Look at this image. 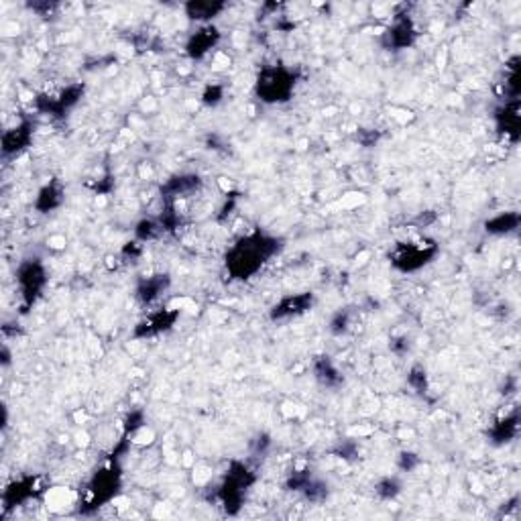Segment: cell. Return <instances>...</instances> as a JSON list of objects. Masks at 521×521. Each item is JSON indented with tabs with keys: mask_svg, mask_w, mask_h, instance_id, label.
Instances as JSON below:
<instances>
[{
	"mask_svg": "<svg viewBox=\"0 0 521 521\" xmlns=\"http://www.w3.org/2000/svg\"><path fill=\"white\" fill-rule=\"evenodd\" d=\"M64 192H62V188L59 185H55V183H51V185H45L39 195H37V202H35V206L39 208L41 212H49L53 210V208H57L59 204H62V197Z\"/></svg>",
	"mask_w": 521,
	"mask_h": 521,
	"instance_id": "12",
	"label": "cell"
},
{
	"mask_svg": "<svg viewBox=\"0 0 521 521\" xmlns=\"http://www.w3.org/2000/svg\"><path fill=\"white\" fill-rule=\"evenodd\" d=\"M197 185H200V178H195V176H181V178L171 179L165 190L169 192L167 197H183L185 194L197 190Z\"/></svg>",
	"mask_w": 521,
	"mask_h": 521,
	"instance_id": "13",
	"label": "cell"
},
{
	"mask_svg": "<svg viewBox=\"0 0 521 521\" xmlns=\"http://www.w3.org/2000/svg\"><path fill=\"white\" fill-rule=\"evenodd\" d=\"M167 285H169V277L167 275L149 277L145 281H141V285H139V290H137V295H139V299H141L143 304H151V302H155V299L165 292Z\"/></svg>",
	"mask_w": 521,
	"mask_h": 521,
	"instance_id": "10",
	"label": "cell"
},
{
	"mask_svg": "<svg viewBox=\"0 0 521 521\" xmlns=\"http://www.w3.org/2000/svg\"><path fill=\"white\" fill-rule=\"evenodd\" d=\"M218 41V31L214 27H204L190 37L188 41V53L192 57H204Z\"/></svg>",
	"mask_w": 521,
	"mask_h": 521,
	"instance_id": "8",
	"label": "cell"
},
{
	"mask_svg": "<svg viewBox=\"0 0 521 521\" xmlns=\"http://www.w3.org/2000/svg\"><path fill=\"white\" fill-rule=\"evenodd\" d=\"M334 374H338L334 371V367H332L328 360H322L320 367H318V379H320L322 383H326V385H332V377H334Z\"/></svg>",
	"mask_w": 521,
	"mask_h": 521,
	"instance_id": "16",
	"label": "cell"
},
{
	"mask_svg": "<svg viewBox=\"0 0 521 521\" xmlns=\"http://www.w3.org/2000/svg\"><path fill=\"white\" fill-rule=\"evenodd\" d=\"M311 306V293H302V295H293V297H285L281 304H277L271 318L273 320H285L292 316H299Z\"/></svg>",
	"mask_w": 521,
	"mask_h": 521,
	"instance_id": "7",
	"label": "cell"
},
{
	"mask_svg": "<svg viewBox=\"0 0 521 521\" xmlns=\"http://www.w3.org/2000/svg\"><path fill=\"white\" fill-rule=\"evenodd\" d=\"M517 222H520L517 214H501V216H497L491 222H487V230L488 232H495V234H503V232H509V230L517 227Z\"/></svg>",
	"mask_w": 521,
	"mask_h": 521,
	"instance_id": "14",
	"label": "cell"
},
{
	"mask_svg": "<svg viewBox=\"0 0 521 521\" xmlns=\"http://www.w3.org/2000/svg\"><path fill=\"white\" fill-rule=\"evenodd\" d=\"M224 11V2H212V0H194L185 4V13L194 21H210Z\"/></svg>",
	"mask_w": 521,
	"mask_h": 521,
	"instance_id": "9",
	"label": "cell"
},
{
	"mask_svg": "<svg viewBox=\"0 0 521 521\" xmlns=\"http://www.w3.org/2000/svg\"><path fill=\"white\" fill-rule=\"evenodd\" d=\"M220 94H222L220 88H208L206 94H204V102H206V104H216V102L220 100Z\"/></svg>",
	"mask_w": 521,
	"mask_h": 521,
	"instance_id": "18",
	"label": "cell"
},
{
	"mask_svg": "<svg viewBox=\"0 0 521 521\" xmlns=\"http://www.w3.org/2000/svg\"><path fill=\"white\" fill-rule=\"evenodd\" d=\"M178 318V311H169V309H159L155 314H149L143 322H139L134 336L137 338H149L155 334H161L165 330H169Z\"/></svg>",
	"mask_w": 521,
	"mask_h": 521,
	"instance_id": "5",
	"label": "cell"
},
{
	"mask_svg": "<svg viewBox=\"0 0 521 521\" xmlns=\"http://www.w3.org/2000/svg\"><path fill=\"white\" fill-rule=\"evenodd\" d=\"M279 248V243L265 234H251L236 243L227 257L228 271L239 279H248L263 267V263L271 259Z\"/></svg>",
	"mask_w": 521,
	"mask_h": 521,
	"instance_id": "1",
	"label": "cell"
},
{
	"mask_svg": "<svg viewBox=\"0 0 521 521\" xmlns=\"http://www.w3.org/2000/svg\"><path fill=\"white\" fill-rule=\"evenodd\" d=\"M379 495L381 497H385V499H391V497H395L397 493H399V485L395 483V481H391V479H385L381 485H379Z\"/></svg>",
	"mask_w": 521,
	"mask_h": 521,
	"instance_id": "17",
	"label": "cell"
},
{
	"mask_svg": "<svg viewBox=\"0 0 521 521\" xmlns=\"http://www.w3.org/2000/svg\"><path fill=\"white\" fill-rule=\"evenodd\" d=\"M436 255V246L432 243H407L399 244L393 253V265L401 271H416L423 267Z\"/></svg>",
	"mask_w": 521,
	"mask_h": 521,
	"instance_id": "3",
	"label": "cell"
},
{
	"mask_svg": "<svg viewBox=\"0 0 521 521\" xmlns=\"http://www.w3.org/2000/svg\"><path fill=\"white\" fill-rule=\"evenodd\" d=\"M413 37H416V29L411 27V23L407 18H401L389 29V45L407 47V45H411Z\"/></svg>",
	"mask_w": 521,
	"mask_h": 521,
	"instance_id": "11",
	"label": "cell"
},
{
	"mask_svg": "<svg viewBox=\"0 0 521 521\" xmlns=\"http://www.w3.org/2000/svg\"><path fill=\"white\" fill-rule=\"evenodd\" d=\"M16 279H18L23 297L27 299V304H33L37 299V295L43 290V285H45V269H43V265L37 259L25 260L18 267Z\"/></svg>",
	"mask_w": 521,
	"mask_h": 521,
	"instance_id": "4",
	"label": "cell"
},
{
	"mask_svg": "<svg viewBox=\"0 0 521 521\" xmlns=\"http://www.w3.org/2000/svg\"><path fill=\"white\" fill-rule=\"evenodd\" d=\"M293 76L285 69H265L257 81V92L265 102L287 100L293 92Z\"/></svg>",
	"mask_w": 521,
	"mask_h": 521,
	"instance_id": "2",
	"label": "cell"
},
{
	"mask_svg": "<svg viewBox=\"0 0 521 521\" xmlns=\"http://www.w3.org/2000/svg\"><path fill=\"white\" fill-rule=\"evenodd\" d=\"M161 230L163 224H157V222H153V220H143V222L137 227V236H139L141 241H151V239H155Z\"/></svg>",
	"mask_w": 521,
	"mask_h": 521,
	"instance_id": "15",
	"label": "cell"
},
{
	"mask_svg": "<svg viewBox=\"0 0 521 521\" xmlns=\"http://www.w3.org/2000/svg\"><path fill=\"white\" fill-rule=\"evenodd\" d=\"M29 143H31V125L23 122L21 127H15V129L4 132V137H2V155L4 157L18 155L23 149H27Z\"/></svg>",
	"mask_w": 521,
	"mask_h": 521,
	"instance_id": "6",
	"label": "cell"
}]
</instances>
